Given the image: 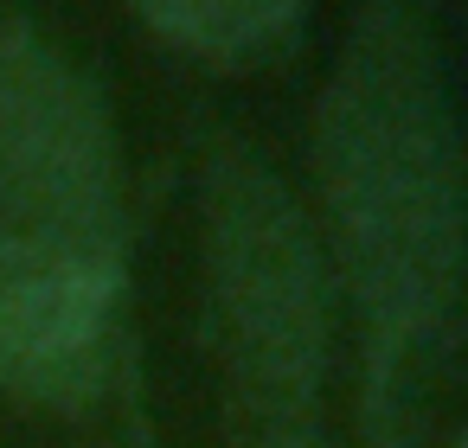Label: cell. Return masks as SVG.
Instances as JSON below:
<instances>
[{
    "mask_svg": "<svg viewBox=\"0 0 468 448\" xmlns=\"http://www.w3.org/2000/svg\"><path fill=\"white\" fill-rule=\"evenodd\" d=\"M199 307L225 391L270 435H295L321 397L334 346V269L314 212L250 141H206L199 193Z\"/></svg>",
    "mask_w": 468,
    "mask_h": 448,
    "instance_id": "7a4b0ae2",
    "label": "cell"
},
{
    "mask_svg": "<svg viewBox=\"0 0 468 448\" xmlns=\"http://www.w3.org/2000/svg\"><path fill=\"white\" fill-rule=\"evenodd\" d=\"M257 448H308L302 435H270V442H257Z\"/></svg>",
    "mask_w": 468,
    "mask_h": 448,
    "instance_id": "8992f818",
    "label": "cell"
},
{
    "mask_svg": "<svg viewBox=\"0 0 468 448\" xmlns=\"http://www.w3.org/2000/svg\"><path fill=\"white\" fill-rule=\"evenodd\" d=\"M449 448H468V422H462V435H455V442H449Z\"/></svg>",
    "mask_w": 468,
    "mask_h": 448,
    "instance_id": "52a82bcc",
    "label": "cell"
},
{
    "mask_svg": "<svg viewBox=\"0 0 468 448\" xmlns=\"http://www.w3.org/2000/svg\"><path fill=\"white\" fill-rule=\"evenodd\" d=\"M129 276L122 148L97 84L39 26H0V282Z\"/></svg>",
    "mask_w": 468,
    "mask_h": 448,
    "instance_id": "3957f363",
    "label": "cell"
},
{
    "mask_svg": "<svg viewBox=\"0 0 468 448\" xmlns=\"http://www.w3.org/2000/svg\"><path fill=\"white\" fill-rule=\"evenodd\" d=\"M308 148L314 231L359 327L366 416L385 422L436 359L468 282V141L430 0H353Z\"/></svg>",
    "mask_w": 468,
    "mask_h": 448,
    "instance_id": "6da1fadb",
    "label": "cell"
},
{
    "mask_svg": "<svg viewBox=\"0 0 468 448\" xmlns=\"http://www.w3.org/2000/svg\"><path fill=\"white\" fill-rule=\"evenodd\" d=\"M135 20L206 71H257L295 52L308 0H129Z\"/></svg>",
    "mask_w": 468,
    "mask_h": 448,
    "instance_id": "5b68a950",
    "label": "cell"
},
{
    "mask_svg": "<svg viewBox=\"0 0 468 448\" xmlns=\"http://www.w3.org/2000/svg\"><path fill=\"white\" fill-rule=\"evenodd\" d=\"M129 276H27L0 282V391L39 410L103 397L122 346Z\"/></svg>",
    "mask_w": 468,
    "mask_h": 448,
    "instance_id": "277c9868",
    "label": "cell"
}]
</instances>
